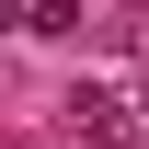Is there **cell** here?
I'll list each match as a JSON object with an SVG mask.
<instances>
[{
	"label": "cell",
	"mask_w": 149,
	"mask_h": 149,
	"mask_svg": "<svg viewBox=\"0 0 149 149\" xmlns=\"http://www.w3.org/2000/svg\"><path fill=\"white\" fill-rule=\"evenodd\" d=\"M69 126L115 149V138H138V115H126V92H69Z\"/></svg>",
	"instance_id": "1"
},
{
	"label": "cell",
	"mask_w": 149,
	"mask_h": 149,
	"mask_svg": "<svg viewBox=\"0 0 149 149\" xmlns=\"http://www.w3.org/2000/svg\"><path fill=\"white\" fill-rule=\"evenodd\" d=\"M12 12H23V0H0V23H12Z\"/></svg>",
	"instance_id": "2"
}]
</instances>
